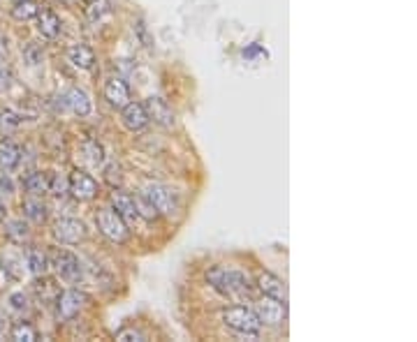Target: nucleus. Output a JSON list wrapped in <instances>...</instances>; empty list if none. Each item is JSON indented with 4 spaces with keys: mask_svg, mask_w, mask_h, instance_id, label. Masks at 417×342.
Segmentation results:
<instances>
[{
    "mask_svg": "<svg viewBox=\"0 0 417 342\" xmlns=\"http://www.w3.org/2000/svg\"><path fill=\"white\" fill-rule=\"evenodd\" d=\"M104 100H107L114 109H123V106L130 102V88H128V83L121 79L107 81V86H104Z\"/></svg>",
    "mask_w": 417,
    "mask_h": 342,
    "instance_id": "f8f14e48",
    "label": "nucleus"
},
{
    "mask_svg": "<svg viewBox=\"0 0 417 342\" xmlns=\"http://www.w3.org/2000/svg\"><path fill=\"white\" fill-rule=\"evenodd\" d=\"M56 271L60 273V278H65L67 283H79L81 280V262L67 250H58L56 252Z\"/></svg>",
    "mask_w": 417,
    "mask_h": 342,
    "instance_id": "9d476101",
    "label": "nucleus"
},
{
    "mask_svg": "<svg viewBox=\"0 0 417 342\" xmlns=\"http://www.w3.org/2000/svg\"><path fill=\"white\" fill-rule=\"evenodd\" d=\"M0 192H12V180L10 178H5V176H0Z\"/></svg>",
    "mask_w": 417,
    "mask_h": 342,
    "instance_id": "c756f323",
    "label": "nucleus"
},
{
    "mask_svg": "<svg viewBox=\"0 0 417 342\" xmlns=\"http://www.w3.org/2000/svg\"><path fill=\"white\" fill-rule=\"evenodd\" d=\"M121 120L130 132H139L149 125V113L144 109V104L139 102H128L123 109H121Z\"/></svg>",
    "mask_w": 417,
    "mask_h": 342,
    "instance_id": "1a4fd4ad",
    "label": "nucleus"
},
{
    "mask_svg": "<svg viewBox=\"0 0 417 342\" xmlns=\"http://www.w3.org/2000/svg\"><path fill=\"white\" fill-rule=\"evenodd\" d=\"M24 215L30 220V222H35V225H42L44 220H47V206L42 204V199H37V197L33 194L30 199L24 201Z\"/></svg>",
    "mask_w": 417,
    "mask_h": 342,
    "instance_id": "aec40b11",
    "label": "nucleus"
},
{
    "mask_svg": "<svg viewBox=\"0 0 417 342\" xmlns=\"http://www.w3.org/2000/svg\"><path fill=\"white\" fill-rule=\"evenodd\" d=\"M209 285L214 287L216 292H221L223 296H241V294H250V280L244 271H234V269H225V266H216L207 273Z\"/></svg>",
    "mask_w": 417,
    "mask_h": 342,
    "instance_id": "f257e3e1",
    "label": "nucleus"
},
{
    "mask_svg": "<svg viewBox=\"0 0 417 342\" xmlns=\"http://www.w3.org/2000/svg\"><path fill=\"white\" fill-rule=\"evenodd\" d=\"M223 324L227 326V329L237 331V333H241V336H248V338H257V333H260V329H262L257 315L250 308H244V306L227 308L223 313Z\"/></svg>",
    "mask_w": 417,
    "mask_h": 342,
    "instance_id": "f03ea898",
    "label": "nucleus"
},
{
    "mask_svg": "<svg viewBox=\"0 0 417 342\" xmlns=\"http://www.w3.org/2000/svg\"><path fill=\"white\" fill-rule=\"evenodd\" d=\"M5 236L14 241V243H24L28 241L30 231H28V225L24 220H10V222L5 225Z\"/></svg>",
    "mask_w": 417,
    "mask_h": 342,
    "instance_id": "412c9836",
    "label": "nucleus"
},
{
    "mask_svg": "<svg viewBox=\"0 0 417 342\" xmlns=\"http://www.w3.org/2000/svg\"><path fill=\"white\" fill-rule=\"evenodd\" d=\"M10 338H12L14 342H35V340H37V331H35L30 324L19 322V324H14Z\"/></svg>",
    "mask_w": 417,
    "mask_h": 342,
    "instance_id": "b1692460",
    "label": "nucleus"
},
{
    "mask_svg": "<svg viewBox=\"0 0 417 342\" xmlns=\"http://www.w3.org/2000/svg\"><path fill=\"white\" fill-rule=\"evenodd\" d=\"M12 83V72L5 65H0V90H7Z\"/></svg>",
    "mask_w": 417,
    "mask_h": 342,
    "instance_id": "cd10ccee",
    "label": "nucleus"
},
{
    "mask_svg": "<svg viewBox=\"0 0 417 342\" xmlns=\"http://www.w3.org/2000/svg\"><path fill=\"white\" fill-rule=\"evenodd\" d=\"M67 187H70L74 199H79V201H90L93 197H97L95 178H90L88 173H83V171H74L70 180H67Z\"/></svg>",
    "mask_w": 417,
    "mask_h": 342,
    "instance_id": "6e6552de",
    "label": "nucleus"
},
{
    "mask_svg": "<svg viewBox=\"0 0 417 342\" xmlns=\"http://www.w3.org/2000/svg\"><path fill=\"white\" fill-rule=\"evenodd\" d=\"M88 303V296L79 292V290H67L58 296V317L70 322L79 315V310Z\"/></svg>",
    "mask_w": 417,
    "mask_h": 342,
    "instance_id": "0eeeda50",
    "label": "nucleus"
},
{
    "mask_svg": "<svg viewBox=\"0 0 417 342\" xmlns=\"http://www.w3.org/2000/svg\"><path fill=\"white\" fill-rule=\"evenodd\" d=\"M67 58H70V63L74 67H79V70H90L95 63V51L86 47V44H74L67 51Z\"/></svg>",
    "mask_w": 417,
    "mask_h": 342,
    "instance_id": "dca6fc26",
    "label": "nucleus"
},
{
    "mask_svg": "<svg viewBox=\"0 0 417 342\" xmlns=\"http://www.w3.org/2000/svg\"><path fill=\"white\" fill-rule=\"evenodd\" d=\"M253 313L264 326H280L285 319V306H280V301L274 299V296H262Z\"/></svg>",
    "mask_w": 417,
    "mask_h": 342,
    "instance_id": "20e7f679",
    "label": "nucleus"
},
{
    "mask_svg": "<svg viewBox=\"0 0 417 342\" xmlns=\"http://www.w3.org/2000/svg\"><path fill=\"white\" fill-rule=\"evenodd\" d=\"M3 331H5V315L3 310H0V338H3Z\"/></svg>",
    "mask_w": 417,
    "mask_h": 342,
    "instance_id": "7c9ffc66",
    "label": "nucleus"
},
{
    "mask_svg": "<svg viewBox=\"0 0 417 342\" xmlns=\"http://www.w3.org/2000/svg\"><path fill=\"white\" fill-rule=\"evenodd\" d=\"M116 340H121V342H144L146 336L139 331H135V329H123V331L116 333Z\"/></svg>",
    "mask_w": 417,
    "mask_h": 342,
    "instance_id": "bb28decb",
    "label": "nucleus"
},
{
    "mask_svg": "<svg viewBox=\"0 0 417 342\" xmlns=\"http://www.w3.org/2000/svg\"><path fill=\"white\" fill-rule=\"evenodd\" d=\"M19 125H21V118L14 111H3V113H0V132H3V134L17 132Z\"/></svg>",
    "mask_w": 417,
    "mask_h": 342,
    "instance_id": "393cba45",
    "label": "nucleus"
},
{
    "mask_svg": "<svg viewBox=\"0 0 417 342\" xmlns=\"http://www.w3.org/2000/svg\"><path fill=\"white\" fill-rule=\"evenodd\" d=\"M135 206H137V215H139V218L156 220L158 215H160V213L156 211L153 204H151L144 194H137V197H135Z\"/></svg>",
    "mask_w": 417,
    "mask_h": 342,
    "instance_id": "a878e982",
    "label": "nucleus"
},
{
    "mask_svg": "<svg viewBox=\"0 0 417 342\" xmlns=\"http://www.w3.org/2000/svg\"><path fill=\"white\" fill-rule=\"evenodd\" d=\"M54 236L56 241L65 243V245H74V243L86 238V227H83L81 220L63 218L54 225Z\"/></svg>",
    "mask_w": 417,
    "mask_h": 342,
    "instance_id": "423d86ee",
    "label": "nucleus"
},
{
    "mask_svg": "<svg viewBox=\"0 0 417 342\" xmlns=\"http://www.w3.org/2000/svg\"><path fill=\"white\" fill-rule=\"evenodd\" d=\"M24 187H26V192L35 194V197H40V194H44V192H49V187H51V178H49V173H44V171H35V173H30V176H26V180H24Z\"/></svg>",
    "mask_w": 417,
    "mask_h": 342,
    "instance_id": "6ab92c4d",
    "label": "nucleus"
},
{
    "mask_svg": "<svg viewBox=\"0 0 417 342\" xmlns=\"http://www.w3.org/2000/svg\"><path fill=\"white\" fill-rule=\"evenodd\" d=\"M5 220V206H3V201H0V222Z\"/></svg>",
    "mask_w": 417,
    "mask_h": 342,
    "instance_id": "2f4dec72",
    "label": "nucleus"
},
{
    "mask_svg": "<svg viewBox=\"0 0 417 342\" xmlns=\"http://www.w3.org/2000/svg\"><path fill=\"white\" fill-rule=\"evenodd\" d=\"M37 10H40V7H37L35 0H17V5L12 7V17L17 21H28L35 17Z\"/></svg>",
    "mask_w": 417,
    "mask_h": 342,
    "instance_id": "5701e85b",
    "label": "nucleus"
},
{
    "mask_svg": "<svg viewBox=\"0 0 417 342\" xmlns=\"http://www.w3.org/2000/svg\"><path fill=\"white\" fill-rule=\"evenodd\" d=\"M257 290H260L264 296H274V299H283L285 301V285L280 283L276 276L271 273H260L257 276Z\"/></svg>",
    "mask_w": 417,
    "mask_h": 342,
    "instance_id": "f3484780",
    "label": "nucleus"
},
{
    "mask_svg": "<svg viewBox=\"0 0 417 342\" xmlns=\"http://www.w3.org/2000/svg\"><path fill=\"white\" fill-rule=\"evenodd\" d=\"M65 102L72 109V113H77V116H81V118L88 116L90 109H93L88 93H86V90H81V88H72L70 93L65 95Z\"/></svg>",
    "mask_w": 417,
    "mask_h": 342,
    "instance_id": "2eb2a0df",
    "label": "nucleus"
},
{
    "mask_svg": "<svg viewBox=\"0 0 417 342\" xmlns=\"http://www.w3.org/2000/svg\"><path fill=\"white\" fill-rule=\"evenodd\" d=\"M37 30L42 33V37L47 40H56L60 33V19L51 10H37Z\"/></svg>",
    "mask_w": 417,
    "mask_h": 342,
    "instance_id": "ddd939ff",
    "label": "nucleus"
},
{
    "mask_svg": "<svg viewBox=\"0 0 417 342\" xmlns=\"http://www.w3.org/2000/svg\"><path fill=\"white\" fill-rule=\"evenodd\" d=\"M95 225H97V229H100L102 236L109 238L111 243L123 245V243H128V238H130V229H128L125 220L121 218L114 208H102L100 213H97Z\"/></svg>",
    "mask_w": 417,
    "mask_h": 342,
    "instance_id": "7ed1b4c3",
    "label": "nucleus"
},
{
    "mask_svg": "<svg viewBox=\"0 0 417 342\" xmlns=\"http://www.w3.org/2000/svg\"><path fill=\"white\" fill-rule=\"evenodd\" d=\"M144 109H146L149 118H153L158 125L165 127V130L174 127V111H172V106L163 100V97H149L146 104H144Z\"/></svg>",
    "mask_w": 417,
    "mask_h": 342,
    "instance_id": "9b49d317",
    "label": "nucleus"
},
{
    "mask_svg": "<svg viewBox=\"0 0 417 342\" xmlns=\"http://www.w3.org/2000/svg\"><path fill=\"white\" fill-rule=\"evenodd\" d=\"M10 303H12V308H17V310H24L26 308V296L17 292V294H12L10 296Z\"/></svg>",
    "mask_w": 417,
    "mask_h": 342,
    "instance_id": "c85d7f7f",
    "label": "nucleus"
},
{
    "mask_svg": "<svg viewBox=\"0 0 417 342\" xmlns=\"http://www.w3.org/2000/svg\"><path fill=\"white\" fill-rule=\"evenodd\" d=\"M111 204H114V211L118 213L121 218L125 220V222H132V220H137V206H135V197L125 194V192H114L111 194Z\"/></svg>",
    "mask_w": 417,
    "mask_h": 342,
    "instance_id": "4468645a",
    "label": "nucleus"
},
{
    "mask_svg": "<svg viewBox=\"0 0 417 342\" xmlns=\"http://www.w3.org/2000/svg\"><path fill=\"white\" fill-rule=\"evenodd\" d=\"M144 197L153 204L156 211L160 213V215H172V213H177V197H174V192L170 187H165V185H149L146 190H144Z\"/></svg>",
    "mask_w": 417,
    "mask_h": 342,
    "instance_id": "39448f33",
    "label": "nucleus"
},
{
    "mask_svg": "<svg viewBox=\"0 0 417 342\" xmlns=\"http://www.w3.org/2000/svg\"><path fill=\"white\" fill-rule=\"evenodd\" d=\"M26 264H28L30 273L40 276V273L47 271V255H44L42 250H37V248H30L26 252Z\"/></svg>",
    "mask_w": 417,
    "mask_h": 342,
    "instance_id": "4be33fe9",
    "label": "nucleus"
},
{
    "mask_svg": "<svg viewBox=\"0 0 417 342\" xmlns=\"http://www.w3.org/2000/svg\"><path fill=\"white\" fill-rule=\"evenodd\" d=\"M21 162V148L17 146L14 141L10 139H3L0 141V169L3 171H10L14 169Z\"/></svg>",
    "mask_w": 417,
    "mask_h": 342,
    "instance_id": "a211bd4d",
    "label": "nucleus"
}]
</instances>
